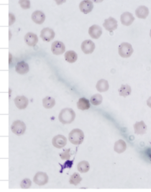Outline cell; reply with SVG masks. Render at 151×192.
Listing matches in <instances>:
<instances>
[{"instance_id": "1", "label": "cell", "mask_w": 151, "mask_h": 192, "mask_svg": "<svg viewBox=\"0 0 151 192\" xmlns=\"http://www.w3.org/2000/svg\"><path fill=\"white\" fill-rule=\"evenodd\" d=\"M76 114L71 108H66L62 109L58 116L60 121L64 124L71 123L74 120Z\"/></svg>"}, {"instance_id": "2", "label": "cell", "mask_w": 151, "mask_h": 192, "mask_svg": "<svg viewBox=\"0 0 151 192\" xmlns=\"http://www.w3.org/2000/svg\"><path fill=\"white\" fill-rule=\"evenodd\" d=\"M84 135L83 132L78 129L72 130L69 135V140L70 142L74 145H79L83 142Z\"/></svg>"}, {"instance_id": "3", "label": "cell", "mask_w": 151, "mask_h": 192, "mask_svg": "<svg viewBox=\"0 0 151 192\" xmlns=\"http://www.w3.org/2000/svg\"><path fill=\"white\" fill-rule=\"evenodd\" d=\"M133 52L132 46L130 44L127 42L122 43L118 48V52L119 55L124 58H127L130 57Z\"/></svg>"}, {"instance_id": "4", "label": "cell", "mask_w": 151, "mask_h": 192, "mask_svg": "<svg viewBox=\"0 0 151 192\" xmlns=\"http://www.w3.org/2000/svg\"><path fill=\"white\" fill-rule=\"evenodd\" d=\"M11 128L13 133L17 135H20L24 133L26 127L23 121L17 120L13 123Z\"/></svg>"}, {"instance_id": "5", "label": "cell", "mask_w": 151, "mask_h": 192, "mask_svg": "<svg viewBox=\"0 0 151 192\" xmlns=\"http://www.w3.org/2000/svg\"><path fill=\"white\" fill-rule=\"evenodd\" d=\"M51 50L53 54L57 55H60L65 52V46L62 42L55 41L51 45Z\"/></svg>"}, {"instance_id": "6", "label": "cell", "mask_w": 151, "mask_h": 192, "mask_svg": "<svg viewBox=\"0 0 151 192\" xmlns=\"http://www.w3.org/2000/svg\"><path fill=\"white\" fill-rule=\"evenodd\" d=\"M55 33L51 29L46 28L42 29L40 32V37L44 41L49 42L53 39Z\"/></svg>"}, {"instance_id": "7", "label": "cell", "mask_w": 151, "mask_h": 192, "mask_svg": "<svg viewBox=\"0 0 151 192\" xmlns=\"http://www.w3.org/2000/svg\"><path fill=\"white\" fill-rule=\"evenodd\" d=\"M48 177L47 174L42 172H37L33 178V181L39 185H42L47 183L48 181Z\"/></svg>"}, {"instance_id": "8", "label": "cell", "mask_w": 151, "mask_h": 192, "mask_svg": "<svg viewBox=\"0 0 151 192\" xmlns=\"http://www.w3.org/2000/svg\"><path fill=\"white\" fill-rule=\"evenodd\" d=\"M81 47L83 52L86 54L91 53L95 47L94 43L91 40H87L83 41Z\"/></svg>"}, {"instance_id": "9", "label": "cell", "mask_w": 151, "mask_h": 192, "mask_svg": "<svg viewBox=\"0 0 151 192\" xmlns=\"http://www.w3.org/2000/svg\"><path fill=\"white\" fill-rule=\"evenodd\" d=\"M67 141V139L65 136L59 135L53 138L52 143L54 147L60 148L63 147L66 145Z\"/></svg>"}, {"instance_id": "10", "label": "cell", "mask_w": 151, "mask_h": 192, "mask_svg": "<svg viewBox=\"0 0 151 192\" xmlns=\"http://www.w3.org/2000/svg\"><path fill=\"white\" fill-rule=\"evenodd\" d=\"M117 23L116 19L111 17H110L105 20L103 26L106 30L111 32L117 28Z\"/></svg>"}, {"instance_id": "11", "label": "cell", "mask_w": 151, "mask_h": 192, "mask_svg": "<svg viewBox=\"0 0 151 192\" xmlns=\"http://www.w3.org/2000/svg\"><path fill=\"white\" fill-rule=\"evenodd\" d=\"M14 101L16 107L20 109H25L28 104V99L24 96H18L15 98Z\"/></svg>"}, {"instance_id": "12", "label": "cell", "mask_w": 151, "mask_h": 192, "mask_svg": "<svg viewBox=\"0 0 151 192\" xmlns=\"http://www.w3.org/2000/svg\"><path fill=\"white\" fill-rule=\"evenodd\" d=\"M79 7L81 12L87 14L92 10L93 8V3L89 0H84L80 3Z\"/></svg>"}, {"instance_id": "13", "label": "cell", "mask_w": 151, "mask_h": 192, "mask_svg": "<svg viewBox=\"0 0 151 192\" xmlns=\"http://www.w3.org/2000/svg\"><path fill=\"white\" fill-rule=\"evenodd\" d=\"M88 33L92 38L98 39L102 33V29L99 26L94 25L89 28Z\"/></svg>"}, {"instance_id": "14", "label": "cell", "mask_w": 151, "mask_h": 192, "mask_svg": "<svg viewBox=\"0 0 151 192\" xmlns=\"http://www.w3.org/2000/svg\"><path fill=\"white\" fill-rule=\"evenodd\" d=\"M24 40L27 44L29 46H35L38 41L37 35L33 33L29 32L25 36Z\"/></svg>"}, {"instance_id": "15", "label": "cell", "mask_w": 151, "mask_h": 192, "mask_svg": "<svg viewBox=\"0 0 151 192\" xmlns=\"http://www.w3.org/2000/svg\"><path fill=\"white\" fill-rule=\"evenodd\" d=\"M134 19L132 15L128 12H124L121 16L120 20L122 23L126 26L131 25Z\"/></svg>"}, {"instance_id": "16", "label": "cell", "mask_w": 151, "mask_h": 192, "mask_svg": "<svg viewBox=\"0 0 151 192\" xmlns=\"http://www.w3.org/2000/svg\"><path fill=\"white\" fill-rule=\"evenodd\" d=\"M16 71L20 74L27 73L29 71V67L27 63L24 61L18 62L15 66Z\"/></svg>"}, {"instance_id": "17", "label": "cell", "mask_w": 151, "mask_h": 192, "mask_svg": "<svg viewBox=\"0 0 151 192\" xmlns=\"http://www.w3.org/2000/svg\"><path fill=\"white\" fill-rule=\"evenodd\" d=\"M31 18L35 23L37 24H41L44 21L45 15L42 12L40 11H36L32 13Z\"/></svg>"}, {"instance_id": "18", "label": "cell", "mask_w": 151, "mask_h": 192, "mask_svg": "<svg viewBox=\"0 0 151 192\" xmlns=\"http://www.w3.org/2000/svg\"><path fill=\"white\" fill-rule=\"evenodd\" d=\"M133 127L134 133L137 135H143L146 132L147 126L143 121L136 122Z\"/></svg>"}, {"instance_id": "19", "label": "cell", "mask_w": 151, "mask_h": 192, "mask_svg": "<svg viewBox=\"0 0 151 192\" xmlns=\"http://www.w3.org/2000/svg\"><path fill=\"white\" fill-rule=\"evenodd\" d=\"M149 13L148 8L144 6H139L135 10L136 16L140 18L145 19L148 16Z\"/></svg>"}, {"instance_id": "20", "label": "cell", "mask_w": 151, "mask_h": 192, "mask_svg": "<svg viewBox=\"0 0 151 192\" xmlns=\"http://www.w3.org/2000/svg\"><path fill=\"white\" fill-rule=\"evenodd\" d=\"M96 87L97 90L100 92H106L109 88L108 82L105 79H101L97 82Z\"/></svg>"}, {"instance_id": "21", "label": "cell", "mask_w": 151, "mask_h": 192, "mask_svg": "<svg viewBox=\"0 0 151 192\" xmlns=\"http://www.w3.org/2000/svg\"><path fill=\"white\" fill-rule=\"evenodd\" d=\"M78 108L82 110L88 109L90 107L89 100L85 97L80 98L77 103Z\"/></svg>"}, {"instance_id": "22", "label": "cell", "mask_w": 151, "mask_h": 192, "mask_svg": "<svg viewBox=\"0 0 151 192\" xmlns=\"http://www.w3.org/2000/svg\"><path fill=\"white\" fill-rule=\"evenodd\" d=\"M127 147L125 142L122 140H119L116 142L114 145V150L118 153L124 152Z\"/></svg>"}, {"instance_id": "23", "label": "cell", "mask_w": 151, "mask_h": 192, "mask_svg": "<svg viewBox=\"0 0 151 192\" xmlns=\"http://www.w3.org/2000/svg\"><path fill=\"white\" fill-rule=\"evenodd\" d=\"M77 57V54L73 51H68L65 54V60L69 63H72L76 62Z\"/></svg>"}, {"instance_id": "24", "label": "cell", "mask_w": 151, "mask_h": 192, "mask_svg": "<svg viewBox=\"0 0 151 192\" xmlns=\"http://www.w3.org/2000/svg\"><path fill=\"white\" fill-rule=\"evenodd\" d=\"M55 103V99L51 97H46L42 100L43 105L46 108L49 109L52 108Z\"/></svg>"}, {"instance_id": "25", "label": "cell", "mask_w": 151, "mask_h": 192, "mask_svg": "<svg viewBox=\"0 0 151 192\" xmlns=\"http://www.w3.org/2000/svg\"><path fill=\"white\" fill-rule=\"evenodd\" d=\"M118 92L119 95L124 97L129 95L131 92V89L130 87L128 85L122 84L121 87L119 89Z\"/></svg>"}, {"instance_id": "26", "label": "cell", "mask_w": 151, "mask_h": 192, "mask_svg": "<svg viewBox=\"0 0 151 192\" xmlns=\"http://www.w3.org/2000/svg\"><path fill=\"white\" fill-rule=\"evenodd\" d=\"M78 169L81 173H85L89 170L90 165L86 161H82L78 163L77 166Z\"/></svg>"}, {"instance_id": "27", "label": "cell", "mask_w": 151, "mask_h": 192, "mask_svg": "<svg viewBox=\"0 0 151 192\" xmlns=\"http://www.w3.org/2000/svg\"><path fill=\"white\" fill-rule=\"evenodd\" d=\"M102 100V96L99 94H97L91 97L90 101L93 105H98L101 103Z\"/></svg>"}, {"instance_id": "28", "label": "cell", "mask_w": 151, "mask_h": 192, "mask_svg": "<svg viewBox=\"0 0 151 192\" xmlns=\"http://www.w3.org/2000/svg\"><path fill=\"white\" fill-rule=\"evenodd\" d=\"M82 180L80 175L77 173H75L71 175L70 178L69 182L70 184L76 185L79 183Z\"/></svg>"}, {"instance_id": "29", "label": "cell", "mask_w": 151, "mask_h": 192, "mask_svg": "<svg viewBox=\"0 0 151 192\" xmlns=\"http://www.w3.org/2000/svg\"><path fill=\"white\" fill-rule=\"evenodd\" d=\"M31 184V181L29 179L26 178L22 181L20 185L21 188H28L30 186Z\"/></svg>"}, {"instance_id": "30", "label": "cell", "mask_w": 151, "mask_h": 192, "mask_svg": "<svg viewBox=\"0 0 151 192\" xmlns=\"http://www.w3.org/2000/svg\"><path fill=\"white\" fill-rule=\"evenodd\" d=\"M19 3L21 7L23 9H29L30 7V2L29 0H19Z\"/></svg>"}, {"instance_id": "31", "label": "cell", "mask_w": 151, "mask_h": 192, "mask_svg": "<svg viewBox=\"0 0 151 192\" xmlns=\"http://www.w3.org/2000/svg\"><path fill=\"white\" fill-rule=\"evenodd\" d=\"M70 148L65 150L63 153L60 154L61 158L63 159L68 160L70 159Z\"/></svg>"}, {"instance_id": "32", "label": "cell", "mask_w": 151, "mask_h": 192, "mask_svg": "<svg viewBox=\"0 0 151 192\" xmlns=\"http://www.w3.org/2000/svg\"><path fill=\"white\" fill-rule=\"evenodd\" d=\"M61 166V169L60 171V173H62L63 169L68 168H70L73 164V161L68 160L65 161L63 164H59Z\"/></svg>"}, {"instance_id": "33", "label": "cell", "mask_w": 151, "mask_h": 192, "mask_svg": "<svg viewBox=\"0 0 151 192\" xmlns=\"http://www.w3.org/2000/svg\"><path fill=\"white\" fill-rule=\"evenodd\" d=\"M9 25H11L14 22L15 20V18L14 15L11 14H9Z\"/></svg>"}, {"instance_id": "34", "label": "cell", "mask_w": 151, "mask_h": 192, "mask_svg": "<svg viewBox=\"0 0 151 192\" xmlns=\"http://www.w3.org/2000/svg\"><path fill=\"white\" fill-rule=\"evenodd\" d=\"M147 105L150 108H151V96L150 97L147 101Z\"/></svg>"}, {"instance_id": "35", "label": "cell", "mask_w": 151, "mask_h": 192, "mask_svg": "<svg viewBox=\"0 0 151 192\" xmlns=\"http://www.w3.org/2000/svg\"><path fill=\"white\" fill-rule=\"evenodd\" d=\"M150 37H151V30H150Z\"/></svg>"}]
</instances>
